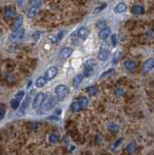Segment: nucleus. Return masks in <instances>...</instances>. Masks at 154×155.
<instances>
[{
    "label": "nucleus",
    "mask_w": 154,
    "mask_h": 155,
    "mask_svg": "<svg viewBox=\"0 0 154 155\" xmlns=\"http://www.w3.org/2000/svg\"><path fill=\"white\" fill-rule=\"evenodd\" d=\"M55 105V97L51 94H47L45 97V99L43 101V103L41 105L42 108V112L48 111L51 110L52 108H53V106Z\"/></svg>",
    "instance_id": "nucleus-1"
},
{
    "label": "nucleus",
    "mask_w": 154,
    "mask_h": 155,
    "mask_svg": "<svg viewBox=\"0 0 154 155\" xmlns=\"http://www.w3.org/2000/svg\"><path fill=\"white\" fill-rule=\"evenodd\" d=\"M85 91L88 93V94H90V95H96L97 94V92H98V89L96 86H93V85H91V86H88L85 88Z\"/></svg>",
    "instance_id": "nucleus-23"
},
{
    "label": "nucleus",
    "mask_w": 154,
    "mask_h": 155,
    "mask_svg": "<svg viewBox=\"0 0 154 155\" xmlns=\"http://www.w3.org/2000/svg\"><path fill=\"white\" fill-rule=\"evenodd\" d=\"M111 35V28L110 27H106L102 30H100L99 32V38L102 40H106V39Z\"/></svg>",
    "instance_id": "nucleus-15"
},
{
    "label": "nucleus",
    "mask_w": 154,
    "mask_h": 155,
    "mask_svg": "<svg viewBox=\"0 0 154 155\" xmlns=\"http://www.w3.org/2000/svg\"><path fill=\"white\" fill-rule=\"evenodd\" d=\"M82 106L80 105L79 102H73L71 104V110L73 111H75V112H78V111H82Z\"/></svg>",
    "instance_id": "nucleus-22"
},
{
    "label": "nucleus",
    "mask_w": 154,
    "mask_h": 155,
    "mask_svg": "<svg viewBox=\"0 0 154 155\" xmlns=\"http://www.w3.org/2000/svg\"><path fill=\"white\" fill-rule=\"evenodd\" d=\"M31 3L33 4V6L30 7V9L27 12L28 18H32V17H34V16L36 15V13L38 12V10H39V8H40V4H41L39 1H33Z\"/></svg>",
    "instance_id": "nucleus-8"
},
{
    "label": "nucleus",
    "mask_w": 154,
    "mask_h": 155,
    "mask_svg": "<svg viewBox=\"0 0 154 155\" xmlns=\"http://www.w3.org/2000/svg\"><path fill=\"white\" fill-rule=\"evenodd\" d=\"M45 97H46V94L43 92L38 93V94L34 97V100L32 102V108H34V110H36V108L41 107V105H42V103H43Z\"/></svg>",
    "instance_id": "nucleus-3"
},
{
    "label": "nucleus",
    "mask_w": 154,
    "mask_h": 155,
    "mask_svg": "<svg viewBox=\"0 0 154 155\" xmlns=\"http://www.w3.org/2000/svg\"><path fill=\"white\" fill-rule=\"evenodd\" d=\"M22 22H24V18L22 16H18L15 19V21L13 23V31L20 30L22 28Z\"/></svg>",
    "instance_id": "nucleus-11"
},
{
    "label": "nucleus",
    "mask_w": 154,
    "mask_h": 155,
    "mask_svg": "<svg viewBox=\"0 0 154 155\" xmlns=\"http://www.w3.org/2000/svg\"><path fill=\"white\" fill-rule=\"evenodd\" d=\"M154 68V58H147L142 64V71L144 73H147Z\"/></svg>",
    "instance_id": "nucleus-6"
},
{
    "label": "nucleus",
    "mask_w": 154,
    "mask_h": 155,
    "mask_svg": "<svg viewBox=\"0 0 154 155\" xmlns=\"http://www.w3.org/2000/svg\"><path fill=\"white\" fill-rule=\"evenodd\" d=\"M111 44H113V46H116L117 45V36L115 34L111 35Z\"/></svg>",
    "instance_id": "nucleus-33"
},
{
    "label": "nucleus",
    "mask_w": 154,
    "mask_h": 155,
    "mask_svg": "<svg viewBox=\"0 0 154 155\" xmlns=\"http://www.w3.org/2000/svg\"><path fill=\"white\" fill-rule=\"evenodd\" d=\"M41 35H42L41 31H35V32H34V33L32 34L33 40H34V41H38V40H39V38L41 37Z\"/></svg>",
    "instance_id": "nucleus-30"
},
{
    "label": "nucleus",
    "mask_w": 154,
    "mask_h": 155,
    "mask_svg": "<svg viewBox=\"0 0 154 155\" xmlns=\"http://www.w3.org/2000/svg\"><path fill=\"white\" fill-rule=\"evenodd\" d=\"M109 53H110V50L108 49L107 45L103 44L101 49H100V52L98 53V59L101 60V61H105L108 59V57H109Z\"/></svg>",
    "instance_id": "nucleus-4"
},
{
    "label": "nucleus",
    "mask_w": 154,
    "mask_h": 155,
    "mask_svg": "<svg viewBox=\"0 0 154 155\" xmlns=\"http://www.w3.org/2000/svg\"><path fill=\"white\" fill-rule=\"evenodd\" d=\"M113 69H110V70H108V71H106L105 73H103L102 75H101V78H104V77H106L107 75H110L111 73H113Z\"/></svg>",
    "instance_id": "nucleus-35"
},
{
    "label": "nucleus",
    "mask_w": 154,
    "mask_h": 155,
    "mask_svg": "<svg viewBox=\"0 0 154 155\" xmlns=\"http://www.w3.org/2000/svg\"><path fill=\"white\" fill-rule=\"evenodd\" d=\"M89 35V30H88L87 27L85 26H82L80 27L79 30H78V37L82 40H85V39L88 37Z\"/></svg>",
    "instance_id": "nucleus-9"
},
{
    "label": "nucleus",
    "mask_w": 154,
    "mask_h": 155,
    "mask_svg": "<svg viewBox=\"0 0 154 155\" xmlns=\"http://www.w3.org/2000/svg\"><path fill=\"white\" fill-rule=\"evenodd\" d=\"M82 81H83V75L78 74V75L75 76V78L73 79V85H74L75 87H78Z\"/></svg>",
    "instance_id": "nucleus-18"
},
{
    "label": "nucleus",
    "mask_w": 154,
    "mask_h": 155,
    "mask_svg": "<svg viewBox=\"0 0 154 155\" xmlns=\"http://www.w3.org/2000/svg\"><path fill=\"white\" fill-rule=\"evenodd\" d=\"M46 83H47V80H46V79L44 77H39L36 80V86L38 88H41V87H43L44 85L46 84Z\"/></svg>",
    "instance_id": "nucleus-21"
},
{
    "label": "nucleus",
    "mask_w": 154,
    "mask_h": 155,
    "mask_svg": "<svg viewBox=\"0 0 154 155\" xmlns=\"http://www.w3.org/2000/svg\"><path fill=\"white\" fill-rule=\"evenodd\" d=\"M57 73H58V70H57L56 67H51V68H49L47 70V72H46V74H45V79H46V80H52L53 78H55L57 75Z\"/></svg>",
    "instance_id": "nucleus-7"
},
{
    "label": "nucleus",
    "mask_w": 154,
    "mask_h": 155,
    "mask_svg": "<svg viewBox=\"0 0 154 155\" xmlns=\"http://www.w3.org/2000/svg\"><path fill=\"white\" fill-rule=\"evenodd\" d=\"M10 104H11V107H12L13 110H17V108L20 107V103H18L16 99H12V100H11Z\"/></svg>",
    "instance_id": "nucleus-27"
},
{
    "label": "nucleus",
    "mask_w": 154,
    "mask_h": 155,
    "mask_svg": "<svg viewBox=\"0 0 154 155\" xmlns=\"http://www.w3.org/2000/svg\"><path fill=\"white\" fill-rule=\"evenodd\" d=\"M16 16V10L12 7H7L4 10V18L5 19H10L14 18Z\"/></svg>",
    "instance_id": "nucleus-13"
},
{
    "label": "nucleus",
    "mask_w": 154,
    "mask_h": 155,
    "mask_svg": "<svg viewBox=\"0 0 154 155\" xmlns=\"http://www.w3.org/2000/svg\"><path fill=\"white\" fill-rule=\"evenodd\" d=\"M24 28H21L20 30H16V31H13V33L11 34V40L13 41H17V40H21V39L24 38Z\"/></svg>",
    "instance_id": "nucleus-10"
},
{
    "label": "nucleus",
    "mask_w": 154,
    "mask_h": 155,
    "mask_svg": "<svg viewBox=\"0 0 154 155\" xmlns=\"http://www.w3.org/2000/svg\"><path fill=\"white\" fill-rule=\"evenodd\" d=\"M122 142H123V139H118L117 141H115V142H114L113 146H114V147H117V146H118L119 145H120V143H121Z\"/></svg>",
    "instance_id": "nucleus-36"
},
{
    "label": "nucleus",
    "mask_w": 154,
    "mask_h": 155,
    "mask_svg": "<svg viewBox=\"0 0 154 155\" xmlns=\"http://www.w3.org/2000/svg\"><path fill=\"white\" fill-rule=\"evenodd\" d=\"M114 93L118 96H122L123 94H124V90H123L121 87H116L114 90Z\"/></svg>",
    "instance_id": "nucleus-32"
},
{
    "label": "nucleus",
    "mask_w": 154,
    "mask_h": 155,
    "mask_svg": "<svg viewBox=\"0 0 154 155\" xmlns=\"http://www.w3.org/2000/svg\"><path fill=\"white\" fill-rule=\"evenodd\" d=\"M5 114H6L5 106L3 104H0V120H2L3 118H4Z\"/></svg>",
    "instance_id": "nucleus-26"
},
{
    "label": "nucleus",
    "mask_w": 154,
    "mask_h": 155,
    "mask_svg": "<svg viewBox=\"0 0 154 155\" xmlns=\"http://www.w3.org/2000/svg\"><path fill=\"white\" fill-rule=\"evenodd\" d=\"M125 150H126L129 154H134L135 151L137 150V145H136V143H134V142L129 143V145L126 146Z\"/></svg>",
    "instance_id": "nucleus-19"
},
{
    "label": "nucleus",
    "mask_w": 154,
    "mask_h": 155,
    "mask_svg": "<svg viewBox=\"0 0 154 155\" xmlns=\"http://www.w3.org/2000/svg\"><path fill=\"white\" fill-rule=\"evenodd\" d=\"M94 60H87L85 63V67H84V71H83V75L86 78L90 77L92 74H93V64H94Z\"/></svg>",
    "instance_id": "nucleus-5"
},
{
    "label": "nucleus",
    "mask_w": 154,
    "mask_h": 155,
    "mask_svg": "<svg viewBox=\"0 0 154 155\" xmlns=\"http://www.w3.org/2000/svg\"><path fill=\"white\" fill-rule=\"evenodd\" d=\"M64 34H65V32L62 30V31H60V32L57 34V36H56V38H57V41H60V40H62V38H63V36H64Z\"/></svg>",
    "instance_id": "nucleus-34"
},
{
    "label": "nucleus",
    "mask_w": 154,
    "mask_h": 155,
    "mask_svg": "<svg viewBox=\"0 0 154 155\" xmlns=\"http://www.w3.org/2000/svg\"><path fill=\"white\" fill-rule=\"evenodd\" d=\"M79 103H80V106H82V108H85L88 105V99L86 98V97H80Z\"/></svg>",
    "instance_id": "nucleus-24"
},
{
    "label": "nucleus",
    "mask_w": 154,
    "mask_h": 155,
    "mask_svg": "<svg viewBox=\"0 0 154 155\" xmlns=\"http://www.w3.org/2000/svg\"><path fill=\"white\" fill-rule=\"evenodd\" d=\"M24 90H21V91H20V92H18L17 94H16V96H15V98L14 99H16L18 103L21 102V101L24 99Z\"/></svg>",
    "instance_id": "nucleus-25"
},
{
    "label": "nucleus",
    "mask_w": 154,
    "mask_h": 155,
    "mask_svg": "<svg viewBox=\"0 0 154 155\" xmlns=\"http://www.w3.org/2000/svg\"><path fill=\"white\" fill-rule=\"evenodd\" d=\"M73 53V49L71 48H64L60 50L59 52V57L61 59H67L68 57H70Z\"/></svg>",
    "instance_id": "nucleus-12"
},
{
    "label": "nucleus",
    "mask_w": 154,
    "mask_h": 155,
    "mask_svg": "<svg viewBox=\"0 0 154 155\" xmlns=\"http://www.w3.org/2000/svg\"><path fill=\"white\" fill-rule=\"evenodd\" d=\"M106 25H107V21H98L97 23H96V27H98V28L100 29H104V28H106Z\"/></svg>",
    "instance_id": "nucleus-28"
},
{
    "label": "nucleus",
    "mask_w": 154,
    "mask_h": 155,
    "mask_svg": "<svg viewBox=\"0 0 154 155\" xmlns=\"http://www.w3.org/2000/svg\"><path fill=\"white\" fill-rule=\"evenodd\" d=\"M107 128H108V130L113 132V133H116V132H118V130H119V126L116 123H109Z\"/></svg>",
    "instance_id": "nucleus-20"
},
{
    "label": "nucleus",
    "mask_w": 154,
    "mask_h": 155,
    "mask_svg": "<svg viewBox=\"0 0 154 155\" xmlns=\"http://www.w3.org/2000/svg\"><path fill=\"white\" fill-rule=\"evenodd\" d=\"M107 7V4H102V5H100V6H98L97 8H96V9L94 10V14H97V13H100V12L101 11H103L104 9H105V8Z\"/></svg>",
    "instance_id": "nucleus-31"
},
{
    "label": "nucleus",
    "mask_w": 154,
    "mask_h": 155,
    "mask_svg": "<svg viewBox=\"0 0 154 155\" xmlns=\"http://www.w3.org/2000/svg\"><path fill=\"white\" fill-rule=\"evenodd\" d=\"M131 12H132V14H134V15L140 16L144 13V8L141 5H135V6H133L132 9H131Z\"/></svg>",
    "instance_id": "nucleus-14"
},
{
    "label": "nucleus",
    "mask_w": 154,
    "mask_h": 155,
    "mask_svg": "<svg viewBox=\"0 0 154 155\" xmlns=\"http://www.w3.org/2000/svg\"><path fill=\"white\" fill-rule=\"evenodd\" d=\"M68 91L69 89L66 85H63V84H59L55 88V95L57 97V99L59 101H62L65 97L67 96L68 94Z\"/></svg>",
    "instance_id": "nucleus-2"
},
{
    "label": "nucleus",
    "mask_w": 154,
    "mask_h": 155,
    "mask_svg": "<svg viewBox=\"0 0 154 155\" xmlns=\"http://www.w3.org/2000/svg\"><path fill=\"white\" fill-rule=\"evenodd\" d=\"M124 66L128 71H134V70L136 69L137 65H136V62L133 60H127V61H125Z\"/></svg>",
    "instance_id": "nucleus-17"
},
{
    "label": "nucleus",
    "mask_w": 154,
    "mask_h": 155,
    "mask_svg": "<svg viewBox=\"0 0 154 155\" xmlns=\"http://www.w3.org/2000/svg\"><path fill=\"white\" fill-rule=\"evenodd\" d=\"M126 10H127V6H126V4L123 2L118 3L117 5L114 7V13H116V14L124 13Z\"/></svg>",
    "instance_id": "nucleus-16"
},
{
    "label": "nucleus",
    "mask_w": 154,
    "mask_h": 155,
    "mask_svg": "<svg viewBox=\"0 0 154 155\" xmlns=\"http://www.w3.org/2000/svg\"><path fill=\"white\" fill-rule=\"evenodd\" d=\"M49 40H51L52 43H53V44H55V43L57 42V38H56V36H52L51 38H49Z\"/></svg>",
    "instance_id": "nucleus-37"
},
{
    "label": "nucleus",
    "mask_w": 154,
    "mask_h": 155,
    "mask_svg": "<svg viewBox=\"0 0 154 155\" xmlns=\"http://www.w3.org/2000/svg\"><path fill=\"white\" fill-rule=\"evenodd\" d=\"M49 140L52 143H55V142H58V137H57L55 134H51L49 137Z\"/></svg>",
    "instance_id": "nucleus-29"
}]
</instances>
